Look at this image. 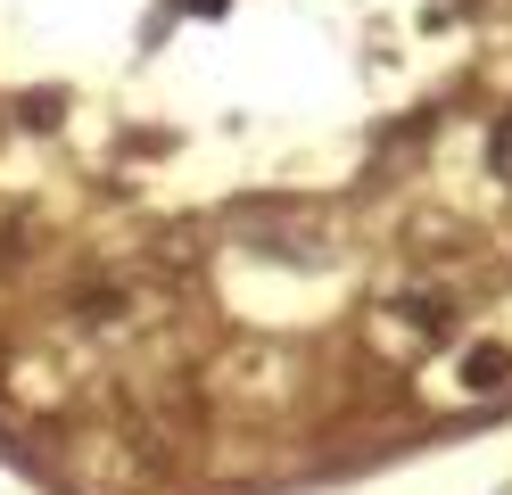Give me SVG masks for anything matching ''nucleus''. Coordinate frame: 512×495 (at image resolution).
<instances>
[{
    "label": "nucleus",
    "instance_id": "obj_1",
    "mask_svg": "<svg viewBox=\"0 0 512 495\" xmlns=\"http://www.w3.org/2000/svg\"><path fill=\"white\" fill-rule=\"evenodd\" d=\"M504 380H512V355H504V347H471L463 388H479V396H488V388H504Z\"/></svg>",
    "mask_w": 512,
    "mask_h": 495
},
{
    "label": "nucleus",
    "instance_id": "obj_2",
    "mask_svg": "<svg viewBox=\"0 0 512 495\" xmlns=\"http://www.w3.org/2000/svg\"><path fill=\"white\" fill-rule=\"evenodd\" d=\"M496 165L512 174V124H496Z\"/></svg>",
    "mask_w": 512,
    "mask_h": 495
}]
</instances>
